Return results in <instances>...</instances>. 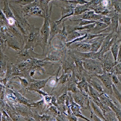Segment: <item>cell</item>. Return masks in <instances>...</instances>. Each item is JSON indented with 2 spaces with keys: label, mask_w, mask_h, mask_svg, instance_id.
I'll return each instance as SVG.
<instances>
[{
  "label": "cell",
  "mask_w": 121,
  "mask_h": 121,
  "mask_svg": "<svg viewBox=\"0 0 121 121\" xmlns=\"http://www.w3.org/2000/svg\"><path fill=\"white\" fill-rule=\"evenodd\" d=\"M83 61V66L85 70H87L95 74H102L103 73L102 70V64L99 60H92V59H84L81 58Z\"/></svg>",
  "instance_id": "6da1fadb"
},
{
  "label": "cell",
  "mask_w": 121,
  "mask_h": 121,
  "mask_svg": "<svg viewBox=\"0 0 121 121\" xmlns=\"http://www.w3.org/2000/svg\"><path fill=\"white\" fill-rule=\"evenodd\" d=\"M22 11L25 17H38L45 18V17L42 9L39 7V3H38V1H35L34 2H32V3L24 6Z\"/></svg>",
  "instance_id": "7a4b0ae2"
},
{
  "label": "cell",
  "mask_w": 121,
  "mask_h": 121,
  "mask_svg": "<svg viewBox=\"0 0 121 121\" xmlns=\"http://www.w3.org/2000/svg\"><path fill=\"white\" fill-rule=\"evenodd\" d=\"M52 9V4L50 6V9L48 10V13L45 15L44 18V24L42 25V28L40 29V36L42 38L43 42L45 45H48V38H49V33H50V20H51V13Z\"/></svg>",
  "instance_id": "3957f363"
},
{
  "label": "cell",
  "mask_w": 121,
  "mask_h": 121,
  "mask_svg": "<svg viewBox=\"0 0 121 121\" xmlns=\"http://www.w3.org/2000/svg\"><path fill=\"white\" fill-rule=\"evenodd\" d=\"M40 36V29L36 28L32 25L31 29L29 31V34L27 35L26 45L24 46V48L22 50H27L30 48H34L36 46V43Z\"/></svg>",
  "instance_id": "277c9868"
},
{
  "label": "cell",
  "mask_w": 121,
  "mask_h": 121,
  "mask_svg": "<svg viewBox=\"0 0 121 121\" xmlns=\"http://www.w3.org/2000/svg\"><path fill=\"white\" fill-rule=\"evenodd\" d=\"M111 73H102V74H95V77L99 80H101L102 84H104L105 88L107 90L106 94H110L112 95V78H111Z\"/></svg>",
  "instance_id": "5b68a950"
},
{
  "label": "cell",
  "mask_w": 121,
  "mask_h": 121,
  "mask_svg": "<svg viewBox=\"0 0 121 121\" xmlns=\"http://www.w3.org/2000/svg\"><path fill=\"white\" fill-rule=\"evenodd\" d=\"M48 79H49V78H46L45 80H41V81L32 79L30 81L29 84H28L27 89L31 91H35L36 89H43L46 86V84H47Z\"/></svg>",
  "instance_id": "8992f818"
},
{
  "label": "cell",
  "mask_w": 121,
  "mask_h": 121,
  "mask_svg": "<svg viewBox=\"0 0 121 121\" xmlns=\"http://www.w3.org/2000/svg\"><path fill=\"white\" fill-rule=\"evenodd\" d=\"M5 42L6 43L8 48H13V50L19 51V52H20V51L22 50V47H24V46L21 45V43H20L16 38L12 35L8 36L6 40L5 41Z\"/></svg>",
  "instance_id": "52a82bcc"
},
{
  "label": "cell",
  "mask_w": 121,
  "mask_h": 121,
  "mask_svg": "<svg viewBox=\"0 0 121 121\" xmlns=\"http://www.w3.org/2000/svg\"><path fill=\"white\" fill-rule=\"evenodd\" d=\"M74 7H75V6L73 4H70L69 6L68 5V6L61 7V17L60 18V20H57V21L60 23V24H61L62 21H63L65 18H67V17L73 16Z\"/></svg>",
  "instance_id": "ba28073f"
},
{
  "label": "cell",
  "mask_w": 121,
  "mask_h": 121,
  "mask_svg": "<svg viewBox=\"0 0 121 121\" xmlns=\"http://www.w3.org/2000/svg\"><path fill=\"white\" fill-rule=\"evenodd\" d=\"M60 23H59L57 20L56 21H51L50 20V33H49V38H48V45H51V42L55 36L57 35L59 30H60Z\"/></svg>",
  "instance_id": "9c48e42d"
},
{
  "label": "cell",
  "mask_w": 121,
  "mask_h": 121,
  "mask_svg": "<svg viewBox=\"0 0 121 121\" xmlns=\"http://www.w3.org/2000/svg\"><path fill=\"white\" fill-rule=\"evenodd\" d=\"M104 15L97 14L93 11V10H89L83 14H81V19L83 20H95V21H99L102 20Z\"/></svg>",
  "instance_id": "30bf717a"
},
{
  "label": "cell",
  "mask_w": 121,
  "mask_h": 121,
  "mask_svg": "<svg viewBox=\"0 0 121 121\" xmlns=\"http://www.w3.org/2000/svg\"><path fill=\"white\" fill-rule=\"evenodd\" d=\"M8 58L4 55L3 52L0 54V79H2L6 77V67L8 63Z\"/></svg>",
  "instance_id": "8fae6325"
},
{
  "label": "cell",
  "mask_w": 121,
  "mask_h": 121,
  "mask_svg": "<svg viewBox=\"0 0 121 121\" xmlns=\"http://www.w3.org/2000/svg\"><path fill=\"white\" fill-rule=\"evenodd\" d=\"M121 48L120 46V38H118L114 42L112 43V45L110 47V51H111V54L113 56V61L115 62V64H117V55L119 52V49Z\"/></svg>",
  "instance_id": "7c38bea8"
},
{
  "label": "cell",
  "mask_w": 121,
  "mask_h": 121,
  "mask_svg": "<svg viewBox=\"0 0 121 121\" xmlns=\"http://www.w3.org/2000/svg\"><path fill=\"white\" fill-rule=\"evenodd\" d=\"M71 95H72V97H73V101L75 102L77 104H78L80 106H81V108H84V102H86V100L88 97H85L80 91L77 92V93H72L71 92Z\"/></svg>",
  "instance_id": "4fadbf2b"
},
{
  "label": "cell",
  "mask_w": 121,
  "mask_h": 121,
  "mask_svg": "<svg viewBox=\"0 0 121 121\" xmlns=\"http://www.w3.org/2000/svg\"><path fill=\"white\" fill-rule=\"evenodd\" d=\"M89 5H90V2H87L86 4L77 5V6H75V7H74L73 15H75V16H78V15H81V14H83L84 13L91 10L89 8Z\"/></svg>",
  "instance_id": "5bb4252c"
},
{
  "label": "cell",
  "mask_w": 121,
  "mask_h": 121,
  "mask_svg": "<svg viewBox=\"0 0 121 121\" xmlns=\"http://www.w3.org/2000/svg\"><path fill=\"white\" fill-rule=\"evenodd\" d=\"M89 104H90V107H91V109L92 110V112H93L96 116H98L102 120L105 121V117H104L103 113H102V111L101 110V109H100V108L90 99H89Z\"/></svg>",
  "instance_id": "9a60e30c"
},
{
  "label": "cell",
  "mask_w": 121,
  "mask_h": 121,
  "mask_svg": "<svg viewBox=\"0 0 121 121\" xmlns=\"http://www.w3.org/2000/svg\"><path fill=\"white\" fill-rule=\"evenodd\" d=\"M2 13H4L5 17L6 19H9V18H15L11 8H10L9 0H4L3 2V9H2Z\"/></svg>",
  "instance_id": "2e32d148"
},
{
  "label": "cell",
  "mask_w": 121,
  "mask_h": 121,
  "mask_svg": "<svg viewBox=\"0 0 121 121\" xmlns=\"http://www.w3.org/2000/svg\"><path fill=\"white\" fill-rule=\"evenodd\" d=\"M74 48H76L77 51L81 52H87L91 51V44L80 42L78 44L74 45Z\"/></svg>",
  "instance_id": "e0dca14e"
},
{
  "label": "cell",
  "mask_w": 121,
  "mask_h": 121,
  "mask_svg": "<svg viewBox=\"0 0 121 121\" xmlns=\"http://www.w3.org/2000/svg\"><path fill=\"white\" fill-rule=\"evenodd\" d=\"M63 73H71L73 69L75 68V65L68 60H63L62 62Z\"/></svg>",
  "instance_id": "ac0fdd59"
},
{
  "label": "cell",
  "mask_w": 121,
  "mask_h": 121,
  "mask_svg": "<svg viewBox=\"0 0 121 121\" xmlns=\"http://www.w3.org/2000/svg\"><path fill=\"white\" fill-rule=\"evenodd\" d=\"M13 94L14 95L16 96L17 98V102H19V103L20 104H22V105H26V106H29V104L31 102V101L29 99H26L25 97H24L23 95L19 93L18 91H13Z\"/></svg>",
  "instance_id": "d6986e66"
},
{
  "label": "cell",
  "mask_w": 121,
  "mask_h": 121,
  "mask_svg": "<svg viewBox=\"0 0 121 121\" xmlns=\"http://www.w3.org/2000/svg\"><path fill=\"white\" fill-rule=\"evenodd\" d=\"M119 15L115 13L114 16L111 17V22H110V26H111L113 33H117L119 28Z\"/></svg>",
  "instance_id": "ffe728a7"
},
{
  "label": "cell",
  "mask_w": 121,
  "mask_h": 121,
  "mask_svg": "<svg viewBox=\"0 0 121 121\" xmlns=\"http://www.w3.org/2000/svg\"><path fill=\"white\" fill-rule=\"evenodd\" d=\"M87 83H88L90 85H91L92 87H94V88L96 90V91H98L99 92V93H102V92H104V89L103 87H102V86L99 83H98V82L95 81V79L90 78L87 80Z\"/></svg>",
  "instance_id": "44dd1931"
},
{
  "label": "cell",
  "mask_w": 121,
  "mask_h": 121,
  "mask_svg": "<svg viewBox=\"0 0 121 121\" xmlns=\"http://www.w3.org/2000/svg\"><path fill=\"white\" fill-rule=\"evenodd\" d=\"M51 1H52V0H40V1L38 2V3H39V7L42 9L44 14H45V16L48 13V10H49V8H48V3H49Z\"/></svg>",
  "instance_id": "7402d4cb"
},
{
  "label": "cell",
  "mask_w": 121,
  "mask_h": 121,
  "mask_svg": "<svg viewBox=\"0 0 121 121\" xmlns=\"http://www.w3.org/2000/svg\"><path fill=\"white\" fill-rule=\"evenodd\" d=\"M85 33H80L78 32V30H73V31L68 33L67 35V37H66V42H69L70 41L75 39V38H78V37H81V36H83Z\"/></svg>",
  "instance_id": "603a6c76"
},
{
  "label": "cell",
  "mask_w": 121,
  "mask_h": 121,
  "mask_svg": "<svg viewBox=\"0 0 121 121\" xmlns=\"http://www.w3.org/2000/svg\"><path fill=\"white\" fill-rule=\"evenodd\" d=\"M67 35L68 34H67V31H66V25L63 22V28L59 30V32L57 34L58 38L61 41V42H65L66 39V37H67Z\"/></svg>",
  "instance_id": "cb8c5ba5"
},
{
  "label": "cell",
  "mask_w": 121,
  "mask_h": 121,
  "mask_svg": "<svg viewBox=\"0 0 121 121\" xmlns=\"http://www.w3.org/2000/svg\"><path fill=\"white\" fill-rule=\"evenodd\" d=\"M32 117L34 118L35 120H38V121H49V120H53L52 117H50L49 115L47 114H43V115H39L38 113L35 112L34 115L32 116Z\"/></svg>",
  "instance_id": "d4e9b609"
},
{
  "label": "cell",
  "mask_w": 121,
  "mask_h": 121,
  "mask_svg": "<svg viewBox=\"0 0 121 121\" xmlns=\"http://www.w3.org/2000/svg\"><path fill=\"white\" fill-rule=\"evenodd\" d=\"M112 95H113V97H114L115 99H117V101L120 103V102H121L120 91V90H118L113 84H112Z\"/></svg>",
  "instance_id": "484cf974"
},
{
  "label": "cell",
  "mask_w": 121,
  "mask_h": 121,
  "mask_svg": "<svg viewBox=\"0 0 121 121\" xmlns=\"http://www.w3.org/2000/svg\"><path fill=\"white\" fill-rule=\"evenodd\" d=\"M111 78H112V84H114V85L116 86V87H117L118 90H120V89H121V82H120V80L119 79V78H118V76L116 75V74L112 73Z\"/></svg>",
  "instance_id": "4316f807"
},
{
  "label": "cell",
  "mask_w": 121,
  "mask_h": 121,
  "mask_svg": "<svg viewBox=\"0 0 121 121\" xmlns=\"http://www.w3.org/2000/svg\"><path fill=\"white\" fill-rule=\"evenodd\" d=\"M111 1V5L114 8V11L117 14H120L121 9H120V2L118 0H110Z\"/></svg>",
  "instance_id": "83f0119b"
},
{
  "label": "cell",
  "mask_w": 121,
  "mask_h": 121,
  "mask_svg": "<svg viewBox=\"0 0 121 121\" xmlns=\"http://www.w3.org/2000/svg\"><path fill=\"white\" fill-rule=\"evenodd\" d=\"M42 60L46 61V62H57V61H60V59L59 56H56V55L48 54V56H45V57L42 59Z\"/></svg>",
  "instance_id": "f1b7e54d"
},
{
  "label": "cell",
  "mask_w": 121,
  "mask_h": 121,
  "mask_svg": "<svg viewBox=\"0 0 121 121\" xmlns=\"http://www.w3.org/2000/svg\"><path fill=\"white\" fill-rule=\"evenodd\" d=\"M71 73H63L58 78V84H64L67 82L69 78L70 77Z\"/></svg>",
  "instance_id": "f546056e"
},
{
  "label": "cell",
  "mask_w": 121,
  "mask_h": 121,
  "mask_svg": "<svg viewBox=\"0 0 121 121\" xmlns=\"http://www.w3.org/2000/svg\"><path fill=\"white\" fill-rule=\"evenodd\" d=\"M11 1L13 3L19 4L22 6H25L30 3H32V2H34L35 0H11Z\"/></svg>",
  "instance_id": "4dcf8cb0"
},
{
  "label": "cell",
  "mask_w": 121,
  "mask_h": 121,
  "mask_svg": "<svg viewBox=\"0 0 121 121\" xmlns=\"http://www.w3.org/2000/svg\"><path fill=\"white\" fill-rule=\"evenodd\" d=\"M17 78L19 79V81H20V85L23 88H27L28 84H29V81H28L27 78H24V77L21 76H17Z\"/></svg>",
  "instance_id": "1f68e13d"
},
{
  "label": "cell",
  "mask_w": 121,
  "mask_h": 121,
  "mask_svg": "<svg viewBox=\"0 0 121 121\" xmlns=\"http://www.w3.org/2000/svg\"><path fill=\"white\" fill-rule=\"evenodd\" d=\"M44 105H45V101H44V99H42L38 102H31L29 104V106L28 107L29 108H38V107L43 106Z\"/></svg>",
  "instance_id": "d6a6232c"
},
{
  "label": "cell",
  "mask_w": 121,
  "mask_h": 121,
  "mask_svg": "<svg viewBox=\"0 0 121 121\" xmlns=\"http://www.w3.org/2000/svg\"><path fill=\"white\" fill-rule=\"evenodd\" d=\"M112 73L116 74V75H117V76H120L121 74V63H117L114 66H113Z\"/></svg>",
  "instance_id": "836d02e7"
},
{
  "label": "cell",
  "mask_w": 121,
  "mask_h": 121,
  "mask_svg": "<svg viewBox=\"0 0 121 121\" xmlns=\"http://www.w3.org/2000/svg\"><path fill=\"white\" fill-rule=\"evenodd\" d=\"M66 96H67V93H66V92L63 93V95H61L60 96H59L57 99V104L58 105L65 104V100H66Z\"/></svg>",
  "instance_id": "e575fe53"
},
{
  "label": "cell",
  "mask_w": 121,
  "mask_h": 121,
  "mask_svg": "<svg viewBox=\"0 0 121 121\" xmlns=\"http://www.w3.org/2000/svg\"><path fill=\"white\" fill-rule=\"evenodd\" d=\"M1 120H2V121H6V120H8V121H12L11 117H9V115L6 112V110H4V109L2 110V112Z\"/></svg>",
  "instance_id": "d590c367"
},
{
  "label": "cell",
  "mask_w": 121,
  "mask_h": 121,
  "mask_svg": "<svg viewBox=\"0 0 121 121\" xmlns=\"http://www.w3.org/2000/svg\"><path fill=\"white\" fill-rule=\"evenodd\" d=\"M90 112H91V119H92V120H95V121H102V120L100 118L95 114V113L92 112L91 109H90Z\"/></svg>",
  "instance_id": "8d00e7d4"
},
{
  "label": "cell",
  "mask_w": 121,
  "mask_h": 121,
  "mask_svg": "<svg viewBox=\"0 0 121 121\" xmlns=\"http://www.w3.org/2000/svg\"><path fill=\"white\" fill-rule=\"evenodd\" d=\"M51 99H52V95H47L44 96V101L46 104H51Z\"/></svg>",
  "instance_id": "74e56055"
},
{
  "label": "cell",
  "mask_w": 121,
  "mask_h": 121,
  "mask_svg": "<svg viewBox=\"0 0 121 121\" xmlns=\"http://www.w3.org/2000/svg\"><path fill=\"white\" fill-rule=\"evenodd\" d=\"M67 118L69 121H78V118L76 117V116H74L73 114H69V115H67Z\"/></svg>",
  "instance_id": "f35d334b"
}]
</instances>
